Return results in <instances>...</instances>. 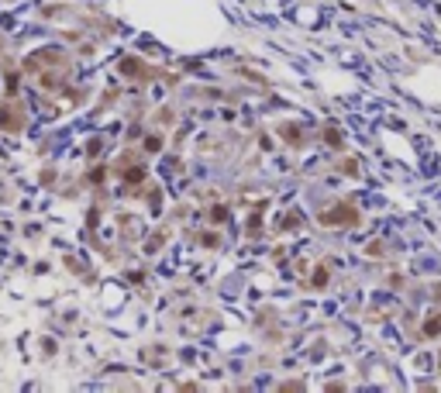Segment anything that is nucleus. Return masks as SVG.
I'll return each mask as SVG.
<instances>
[{
    "mask_svg": "<svg viewBox=\"0 0 441 393\" xmlns=\"http://www.w3.org/2000/svg\"><path fill=\"white\" fill-rule=\"evenodd\" d=\"M324 224H348V221H358V214L348 211V207H334V214H321Z\"/></svg>",
    "mask_w": 441,
    "mask_h": 393,
    "instance_id": "1",
    "label": "nucleus"
}]
</instances>
